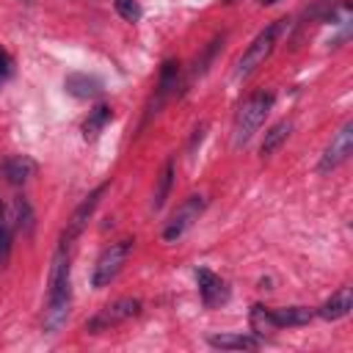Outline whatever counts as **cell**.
Wrapping results in <instances>:
<instances>
[{"mask_svg":"<svg viewBox=\"0 0 353 353\" xmlns=\"http://www.w3.org/2000/svg\"><path fill=\"white\" fill-rule=\"evenodd\" d=\"M11 218H14V226H17V229H22V232H30V229H33V210H30V204H28L22 196L14 201Z\"/></svg>","mask_w":353,"mask_h":353,"instance_id":"cell-21","label":"cell"},{"mask_svg":"<svg viewBox=\"0 0 353 353\" xmlns=\"http://www.w3.org/2000/svg\"><path fill=\"white\" fill-rule=\"evenodd\" d=\"M196 281H199V295H201V303H204L207 309L221 306V303L229 298V287H226V281H223L221 276H215L212 270L199 268V270H196Z\"/></svg>","mask_w":353,"mask_h":353,"instance_id":"cell-9","label":"cell"},{"mask_svg":"<svg viewBox=\"0 0 353 353\" xmlns=\"http://www.w3.org/2000/svg\"><path fill=\"white\" fill-rule=\"evenodd\" d=\"M204 212V196H188L182 204H179V210L168 218V223H165V229H163V240H179L190 226H193V221H199V215Z\"/></svg>","mask_w":353,"mask_h":353,"instance_id":"cell-8","label":"cell"},{"mask_svg":"<svg viewBox=\"0 0 353 353\" xmlns=\"http://www.w3.org/2000/svg\"><path fill=\"white\" fill-rule=\"evenodd\" d=\"M113 119V110L108 108V105H97L94 110H88V119L83 121V132H85V138H97L102 130H105V124Z\"/></svg>","mask_w":353,"mask_h":353,"instance_id":"cell-19","label":"cell"},{"mask_svg":"<svg viewBox=\"0 0 353 353\" xmlns=\"http://www.w3.org/2000/svg\"><path fill=\"white\" fill-rule=\"evenodd\" d=\"M207 342L221 350H256L259 347V339L251 334H218V336H210Z\"/></svg>","mask_w":353,"mask_h":353,"instance_id":"cell-15","label":"cell"},{"mask_svg":"<svg viewBox=\"0 0 353 353\" xmlns=\"http://www.w3.org/2000/svg\"><path fill=\"white\" fill-rule=\"evenodd\" d=\"M141 314V301L138 298H119L113 303H105L88 323H85V331L88 334H102V331H110L113 325H121L132 317Z\"/></svg>","mask_w":353,"mask_h":353,"instance_id":"cell-5","label":"cell"},{"mask_svg":"<svg viewBox=\"0 0 353 353\" xmlns=\"http://www.w3.org/2000/svg\"><path fill=\"white\" fill-rule=\"evenodd\" d=\"M270 3H276V0H262V6H270Z\"/></svg>","mask_w":353,"mask_h":353,"instance_id":"cell-25","label":"cell"},{"mask_svg":"<svg viewBox=\"0 0 353 353\" xmlns=\"http://www.w3.org/2000/svg\"><path fill=\"white\" fill-rule=\"evenodd\" d=\"M36 171H39V165H36V160L33 157H28V154H14V157H8V160H3V165H0V176L8 182V185H25L30 176H36Z\"/></svg>","mask_w":353,"mask_h":353,"instance_id":"cell-10","label":"cell"},{"mask_svg":"<svg viewBox=\"0 0 353 353\" xmlns=\"http://www.w3.org/2000/svg\"><path fill=\"white\" fill-rule=\"evenodd\" d=\"M11 237H14V218H11V210H6L0 204V268L8 265V256H11Z\"/></svg>","mask_w":353,"mask_h":353,"instance_id":"cell-18","label":"cell"},{"mask_svg":"<svg viewBox=\"0 0 353 353\" xmlns=\"http://www.w3.org/2000/svg\"><path fill=\"white\" fill-rule=\"evenodd\" d=\"M223 3H234V0H223Z\"/></svg>","mask_w":353,"mask_h":353,"instance_id":"cell-26","label":"cell"},{"mask_svg":"<svg viewBox=\"0 0 353 353\" xmlns=\"http://www.w3.org/2000/svg\"><path fill=\"white\" fill-rule=\"evenodd\" d=\"M171 185H174V160H168V163L163 165L160 176H157V188H154V193H152V210H160V207L165 204V199H168V193H171Z\"/></svg>","mask_w":353,"mask_h":353,"instance_id":"cell-20","label":"cell"},{"mask_svg":"<svg viewBox=\"0 0 353 353\" xmlns=\"http://www.w3.org/2000/svg\"><path fill=\"white\" fill-rule=\"evenodd\" d=\"M251 328H254L256 336H262L265 331H273L276 328L273 320H270V309L268 306H262V303H254L251 306Z\"/></svg>","mask_w":353,"mask_h":353,"instance_id":"cell-22","label":"cell"},{"mask_svg":"<svg viewBox=\"0 0 353 353\" xmlns=\"http://www.w3.org/2000/svg\"><path fill=\"white\" fill-rule=\"evenodd\" d=\"M105 190H108V182H102L99 188H94L77 207H74V212H72V218L66 221V229H63V234H61V245H69L74 237H80V232L85 229V223L91 221V215H94V210L99 207V201H102V196H105Z\"/></svg>","mask_w":353,"mask_h":353,"instance_id":"cell-6","label":"cell"},{"mask_svg":"<svg viewBox=\"0 0 353 353\" xmlns=\"http://www.w3.org/2000/svg\"><path fill=\"white\" fill-rule=\"evenodd\" d=\"M113 8H116V14H119L121 19H127V22H138V19H141V6H138V0H113Z\"/></svg>","mask_w":353,"mask_h":353,"instance_id":"cell-23","label":"cell"},{"mask_svg":"<svg viewBox=\"0 0 353 353\" xmlns=\"http://www.w3.org/2000/svg\"><path fill=\"white\" fill-rule=\"evenodd\" d=\"M350 152H353V121H345V124L334 132L331 143L325 146V152H323V157H320V163H317V171H320V174L334 171L336 165H342V163L350 157Z\"/></svg>","mask_w":353,"mask_h":353,"instance_id":"cell-7","label":"cell"},{"mask_svg":"<svg viewBox=\"0 0 353 353\" xmlns=\"http://www.w3.org/2000/svg\"><path fill=\"white\" fill-rule=\"evenodd\" d=\"M130 254H132V240H119V243H110L99 256H97V262H94V270H91V284L97 287V290H102V287H108L119 273H121V268L127 265V259H130Z\"/></svg>","mask_w":353,"mask_h":353,"instance_id":"cell-4","label":"cell"},{"mask_svg":"<svg viewBox=\"0 0 353 353\" xmlns=\"http://www.w3.org/2000/svg\"><path fill=\"white\" fill-rule=\"evenodd\" d=\"M69 303H72V281H69V251L61 245L52 256L50 265V279H47V303H44V331L55 334L66 317H69Z\"/></svg>","mask_w":353,"mask_h":353,"instance_id":"cell-1","label":"cell"},{"mask_svg":"<svg viewBox=\"0 0 353 353\" xmlns=\"http://www.w3.org/2000/svg\"><path fill=\"white\" fill-rule=\"evenodd\" d=\"M176 80H179V63H176V61H165V63L160 66L157 91H154V99H152V105H149V110H146V119H149L152 113H157V110L163 108V102H165V99L174 94Z\"/></svg>","mask_w":353,"mask_h":353,"instance_id":"cell-12","label":"cell"},{"mask_svg":"<svg viewBox=\"0 0 353 353\" xmlns=\"http://www.w3.org/2000/svg\"><path fill=\"white\" fill-rule=\"evenodd\" d=\"M63 91L72 94L74 99H94L102 94V80L88 72H72L63 77Z\"/></svg>","mask_w":353,"mask_h":353,"instance_id":"cell-11","label":"cell"},{"mask_svg":"<svg viewBox=\"0 0 353 353\" xmlns=\"http://www.w3.org/2000/svg\"><path fill=\"white\" fill-rule=\"evenodd\" d=\"M281 28H284V19H276V22H270L265 30H259L256 36H254V41L245 47V52L237 58V66H234V77L240 80V77H248L256 66H262L265 63V58L273 52V47H276V39H279V33H281Z\"/></svg>","mask_w":353,"mask_h":353,"instance_id":"cell-3","label":"cell"},{"mask_svg":"<svg viewBox=\"0 0 353 353\" xmlns=\"http://www.w3.org/2000/svg\"><path fill=\"white\" fill-rule=\"evenodd\" d=\"M270 108H273V94L270 91H254L251 97L243 99V105L237 108L234 121H232V146L234 149L245 146L254 138V132L262 127Z\"/></svg>","mask_w":353,"mask_h":353,"instance_id":"cell-2","label":"cell"},{"mask_svg":"<svg viewBox=\"0 0 353 353\" xmlns=\"http://www.w3.org/2000/svg\"><path fill=\"white\" fill-rule=\"evenodd\" d=\"M292 132V121H287V119H281V121H276L268 132H265V138H262V146H259V152H262V157H270L273 152H279L281 149V143L287 141V135Z\"/></svg>","mask_w":353,"mask_h":353,"instance_id":"cell-16","label":"cell"},{"mask_svg":"<svg viewBox=\"0 0 353 353\" xmlns=\"http://www.w3.org/2000/svg\"><path fill=\"white\" fill-rule=\"evenodd\" d=\"M350 309H353V292H350V287H339V290L317 309V314H320L323 320H342L345 314H350Z\"/></svg>","mask_w":353,"mask_h":353,"instance_id":"cell-13","label":"cell"},{"mask_svg":"<svg viewBox=\"0 0 353 353\" xmlns=\"http://www.w3.org/2000/svg\"><path fill=\"white\" fill-rule=\"evenodd\" d=\"M339 14L347 17V3H342V0H317L314 6L306 8V17L320 19V22H334Z\"/></svg>","mask_w":353,"mask_h":353,"instance_id":"cell-17","label":"cell"},{"mask_svg":"<svg viewBox=\"0 0 353 353\" xmlns=\"http://www.w3.org/2000/svg\"><path fill=\"white\" fill-rule=\"evenodd\" d=\"M314 312L306 306H284V309H270V320L276 328H292V325H306L312 323Z\"/></svg>","mask_w":353,"mask_h":353,"instance_id":"cell-14","label":"cell"},{"mask_svg":"<svg viewBox=\"0 0 353 353\" xmlns=\"http://www.w3.org/2000/svg\"><path fill=\"white\" fill-rule=\"evenodd\" d=\"M11 72H14V61H11V55L0 47V88L6 85V80L11 77Z\"/></svg>","mask_w":353,"mask_h":353,"instance_id":"cell-24","label":"cell"}]
</instances>
